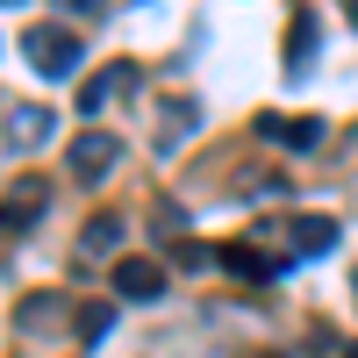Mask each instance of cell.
<instances>
[{
    "label": "cell",
    "mask_w": 358,
    "mask_h": 358,
    "mask_svg": "<svg viewBox=\"0 0 358 358\" xmlns=\"http://www.w3.org/2000/svg\"><path fill=\"white\" fill-rule=\"evenodd\" d=\"M43 136H50V108H22V115H15V143H22V151H36Z\"/></svg>",
    "instance_id": "11"
},
{
    "label": "cell",
    "mask_w": 358,
    "mask_h": 358,
    "mask_svg": "<svg viewBox=\"0 0 358 358\" xmlns=\"http://www.w3.org/2000/svg\"><path fill=\"white\" fill-rule=\"evenodd\" d=\"M50 315H57V301H29V308H22V330H43Z\"/></svg>",
    "instance_id": "14"
},
{
    "label": "cell",
    "mask_w": 358,
    "mask_h": 358,
    "mask_svg": "<svg viewBox=\"0 0 358 358\" xmlns=\"http://www.w3.org/2000/svg\"><path fill=\"white\" fill-rule=\"evenodd\" d=\"M344 358H358V344H351V351H344Z\"/></svg>",
    "instance_id": "15"
},
{
    "label": "cell",
    "mask_w": 358,
    "mask_h": 358,
    "mask_svg": "<svg viewBox=\"0 0 358 358\" xmlns=\"http://www.w3.org/2000/svg\"><path fill=\"white\" fill-rule=\"evenodd\" d=\"M22 57H29L43 79H72V72H79V36H72L65 22H29V29H22Z\"/></svg>",
    "instance_id": "1"
},
{
    "label": "cell",
    "mask_w": 358,
    "mask_h": 358,
    "mask_svg": "<svg viewBox=\"0 0 358 358\" xmlns=\"http://www.w3.org/2000/svg\"><path fill=\"white\" fill-rule=\"evenodd\" d=\"M287 251H301V258H322V251H337V222L330 215H301L287 229Z\"/></svg>",
    "instance_id": "7"
},
{
    "label": "cell",
    "mask_w": 358,
    "mask_h": 358,
    "mask_svg": "<svg viewBox=\"0 0 358 358\" xmlns=\"http://www.w3.org/2000/svg\"><path fill=\"white\" fill-rule=\"evenodd\" d=\"M115 294H122V301H158L165 294V265L158 258H115Z\"/></svg>",
    "instance_id": "5"
},
{
    "label": "cell",
    "mask_w": 358,
    "mask_h": 358,
    "mask_svg": "<svg viewBox=\"0 0 358 358\" xmlns=\"http://www.w3.org/2000/svg\"><path fill=\"white\" fill-rule=\"evenodd\" d=\"M179 122L194 129V101H187V108H179V101H165V129H158V151H172V143H179Z\"/></svg>",
    "instance_id": "13"
},
{
    "label": "cell",
    "mask_w": 358,
    "mask_h": 358,
    "mask_svg": "<svg viewBox=\"0 0 358 358\" xmlns=\"http://www.w3.org/2000/svg\"><path fill=\"white\" fill-rule=\"evenodd\" d=\"M122 244V215H94L86 222V251H115Z\"/></svg>",
    "instance_id": "12"
},
{
    "label": "cell",
    "mask_w": 358,
    "mask_h": 358,
    "mask_svg": "<svg viewBox=\"0 0 358 358\" xmlns=\"http://www.w3.org/2000/svg\"><path fill=\"white\" fill-rule=\"evenodd\" d=\"M351 294H358V273H351Z\"/></svg>",
    "instance_id": "16"
},
{
    "label": "cell",
    "mask_w": 358,
    "mask_h": 358,
    "mask_svg": "<svg viewBox=\"0 0 358 358\" xmlns=\"http://www.w3.org/2000/svg\"><path fill=\"white\" fill-rule=\"evenodd\" d=\"M115 158H122V143H115L108 129H79V136H72V151H65L72 179H108V172H115Z\"/></svg>",
    "instance_id": "3"
},
{
    "label": "cell",
    "mask_w": 358,
    "mask_h": 358,
    "mask_svg": "<svg viewBox=\"0 0 358 358\" xmlns=\"http://www.w3.org/2000/svg\"><path fill=\"white\" fill-rule=\"evenodd\" d=\"M315 57V15H294L287 22V72H301Z\"/></svg>",
    "instance_id": "9"
},
{
    "label": "cell",
    "mask_w": 358,
    "mask_h": 358,
    "mask_svg": "<svg viewBox=\"0 0 358 358\" xmlns=\"http://www.w3.org/2000/svg\"><path fill=\"white\" fill-rule=\"evenodd\" d=\"M265 143H287V151H315L322 143V115H258Z\"/></svg>",
    "instance_id": "6"
},
{
    "label": "cell",
    "mask_w": 358,
    "mask_h": 358,
    "mask_svg": "<svg viewBox=\"0 0 358 358\" xmlns=\"http://www.w3.org/2000/svg\"><path fill=\"white\" fill-rule=\"evenodd\" d=\"M43 208H50V179H15L0 194V236H29L43 222Z\"/></svg>",
    "instance_id": "2"
},
{
    "label": "cell",
    "mask_w": 358,
    "mask_h": 358,
    "mask_svg": "<svg viewBox=\"0 0 358 358\" xmlns=\"http://www.w3.org/2000/svg\"><path fill=\"white\" fill-rule=\"evenodd\" d=\"M129 86H136V65H101V72H86V79H79V115L94 122V115H101L115 94H129Z\"/></svg>",
    "instance_id": "4"
},
{
    "label": "cell",
    "mask_w": 358,
    "mask_h": 358,
    "mask_svg": "<svg viewBox=\"0 0 358 358\" xmlns=\"http://www.w3.org/2000/svg\"><path fill=\"white\" fill-rule=\"evenodd\" d=\"M108 330H115V301H86L79 308V344H101Z\"/></svg>",
    "instance_id": "10"
},
{
    "label": "cell",
    "mask_w": 358,
    "mask_h": 358,
    "mask_svg": "<svg viewBox=\"0 0 358 358\" xmlns=\"http://www.w3.org/2000/svg\"><path fill=\"white\" fill-rule=\"evenodd\" d=\"M222 265H229V273H244V280H273V273H280V258H265L258 244H229Z\"/></svg>",
    "instance_id": "8"
}]
</instances>
